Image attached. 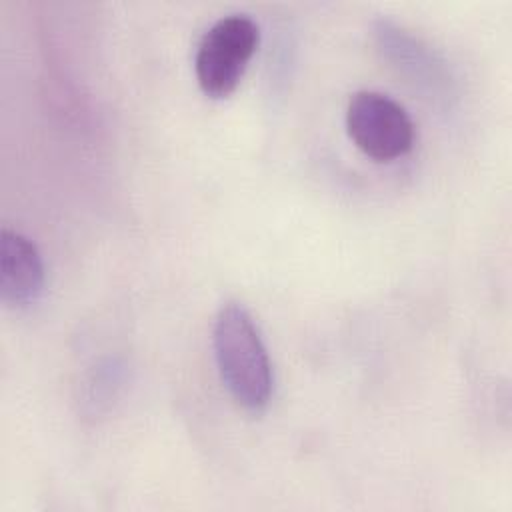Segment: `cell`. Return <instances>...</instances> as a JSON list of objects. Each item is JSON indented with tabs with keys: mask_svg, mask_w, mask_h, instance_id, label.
Masks as SVG:
<instances>
[{
	"mask_svg": "<svg viewBox=\"0 0 512 512\" xmlns=\"http://www.w3.org/2000/svg\"><path fill=\"white\" fill-rule=\"evenodd\" d=\"M260 42L258 24L246 14L218 18L200 38L194 58L196 80L212 98L228 96L240 82Z\"/></svg>",
	"mask_w": 512,
	"mask_h": 512,
	"instance_id": "2",
	"label": "cell"
},
{
	"mask_svg": "<svg viewBox=\"0 0 512 512\" xmlns=\"http://www.w3.org/2000/svg\"><path fill=\"white\" fill-rule=\"evenodd\" d=\"M212 348L220 380L230 396L250 412L264 410L272 396L274 372L260 330L242 304L220 306L212 328Z\"/></svg>",
	"mask_w": 512,
	"mask_h": 512,
	"instance_id": "1",
	"label": "cell"
},
{
	"mask_svg": "<svg viewBox=\"0 0 512 512\" xmlns=\"http://www.w3.org/2000/svg\"><path fill=\"white\" fill-rule=\"evenodd\" d=\"M346 130L370 158L390 162L410 152L414 122L406 108L378 90H358L346 106Z\"/></svg>",
	"mask_w": 512,
	"mask_h": 512,
	"instance_id": "3",
	"label": "cell"
},
{
	"mask_svg": "<svg viewBox=\"0 0 512 512\" xmlns=\"http://www.w3.org/2000/svg\"><path fill=\"white\" fill-rule=\"evenodd\" d=\"M44 262L36 244L4 228L0 234V298L10 308H28L42 296Z\"/></svg>",
	"mask_w": 512,
	"mask_h": 512,
	"instance_id": "4",
	"label": "cell"
}]
</instances>
